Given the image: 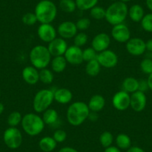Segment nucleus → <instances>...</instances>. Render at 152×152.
<instances>
[{"label":"nucleus","mask_w":152,"mask_h":152,"mask_svg":"<svg viewBox=\"0 0 152 152\" xmlns=\"http://www.w3.org/2000/svg\"><path fill=\"white\" fill-rule=\"evenodd\" d=\"M90 24H91L90 20L87 17H81V18L78 19V21L75 23L78 30L81 31H84L87 30L90 28Z\"/></svg>","instance_id":"4c0bfd02"},{"label":"nucleus","mask_w":152,"mask_h":152,"mask_svg":"<svg viewBox=\"0 0 152 152\" xmlns=\"http://www.w3.org/2000/svg\"><path fill=\"white\" fill-rule=\"evenodd\" d=\"M72 93L68 88L61 87L54 91V100L61 104H66L70 103L72 100Z\"/></svg>","instance_id":"6ab92c4d"},{"label":"nucleus","mask_w":152,"mask_h":152,"mask_svg":"<svg viewBox=\"0 0 152 152\" xmlns=\"http://www.w3.org/2000/svg\"><path fill=\"white\" fill-rule=\"evenodd\" d=\"M88 41V36L84 31H81L77 33V34L73 37V43L74 45L78 47H82L85 46Z\"/></svg>","instance_id":"473e14b6"},{"label":"nucleus","mask_w":152,"mask_h":152,"mask_svg":"<svg viewBox=\"0 0 152 152\" xmlns=\"http://www.w3.org/2000/svg\"><path fill=\"white\" fill-rule=\"evenodd\" d=\"M90 113L88 105L85 102L81 101L73 102L67 108V122L72 126H80L88 119Z\"/></svg>","instance_id":"f257e3e1"},{"label":"nucleus","mask_w":152,"mask_h":152,"mask_svg":"<svg viewBox=\"0 0 152 152\" xmlns=\"http://www.w3.org/2000/svg\"><path fill=\"white\" fill-rule=\"evenodd\" d=\"M37 21L41 23H52L58 14L56 5L51 0H41L37 4L34 12Z\"/></svg>","instance_id":"7ed1b4c3"},{"label":"nucleus","mask_w":152,"mask_h":152,"mask_svg":"<svg viewBox=\"0 0 152 152\" xmlns=\"http://www.w3.org/2000/svg\"><path fill=\"white\" fill-rule=\"evenodd\" d=\"M22 21H23V24L26 26H31L36 24L37 23V18L36 15L34 13L28 12L25 14L22 17Z\"/></svg>","instance_id":"c9c22d12"},{"label":"nucleus","mask_w":152,"mask_h":152,"mask_svg":"<svg viewBox=\"0 0 152 152\" xmlns=\"http://www.w3.org/2000/svg\"><path fill=\"white\" fill-rule=\"evenodd\" d=\"M47 48L52 57L64 56L68 48V44L66 40L59 37L48 43Z\"/></svg>","instance_id":"dca6fc26"},{"label":"nucleus","mask_w":152,"mask_h":152,"mask_svg":"<svg viewBox=\"0 0 152 152\" xmlns=\"http://www.w3.org/2000/svg\"><path fill=\"white\" fill-rule=\"evenodd\" d=\"M98 53L92 47L86 48L83 50V59L84 61L89 62V61L96 60L97 58Z\"/></svg>","instance_id":"e433bc0d"},{"label":"nucleus","mask_w":152,"mask_h":152,"mask_svg":"<svg viewBox=\"0 0 152 152\" xmlns=\"http://www.w3.org/2000/svg\"><path fill=\"white\" fill-rule=\"evenodd\" d=\"M58 152H78V151L76 150V149H75L74 148L68 147V146H66V147H64L60 149Z\"/></svg>","instance_id":"c03bdc74"},{"label":"nucleus","mask_w":152,"mask_h":152,"mask_svg":"<svg viewBox=\"0 0 152 152\" xmlns=\"http://www.w3.org/2000/svg\"><path fill=\"white\" fill-rule=\"evenodd\" d=\"M101 65L97 60L89 61L85 66V72L90 77H96L101 72Z\"/></svg>","instance_id":"bb28decb"},{"label":"nucleus","mask_w":152,"mask_h":152,"mask_svg":"<svg viewBox=\"0 0 152 152\" xmlns=\"http://www.w3.org/2000/svg\"><path fill=\"white\" fill-rule=\"evenodd\" d=\"M119 1H121V2H130V1H131V0H119Z\"/></svg>","instance_id":"3c124183"},{"label":"nucleus","mask_w":152,"mask_h":152,"mask_svg":"<svg viewBox=\"0 0 152 152\" xmlns=\"http://www.w3.org/2000/svg\"><path fill=\"white\" fill-rule=\"evenodd\" d=\"M127 152H145V151L138 146H131L127 150Z\"/></svg>","instance_id":"79ce46f5"},{"label":"nucleus","mask_w":152,"mask_h":152,"mask_svg":"<svg viewBox=\"0 0 152 152\" xmlns=\"http://www.w3.org/2000/svg\"><path fill=\"white\" fill-rule=\"evenodd\" d=\"M78 31L75 23L72 21L62 22L57 28L58 34L64 40H69L74 37L78 33Z\"/></svg>","instance_id":"2eb2a0df"},{"label":"nucleus","mask_w":152,"mask_h":152,"mask_svg":"<svg viewBox=\"0 0 152 152\" xmlns=\"http://www.w3.org/2000/svg\"><path fill=\"white\" fill-rule=\"evenodd\" d=\"M53 137L54 140H55L57 142L61 143L66 140L67 134L65 131H64V130L62 129H60V128H58V129L55 131V132H54L53 134V137Z\"/></svg>","instance_id":"ea45409f"},{"label":"nucleus","mask_w":152,"mask_h":152,"mask_svg":"<svg viewBox=\"0 0 152 152\" xmlns=\"http://www.w3.org/2000/svg\"><path fill=\"white\" fill-rule=\"evenodd\" d=\"M21 126L26 134L30 137H36L43 132L46 125L39 114L28 113L23 116Z\"/></svg>","instance_id":"f03ea898"},{"label":"nucleus","mask_w":152,"mask_h":152,"mask_svg":"<svg viewBox=\"0 0 152 152\" xmlns=\"http://www.w3.org/2000/svg\"><path fill=\"white\" fill-rule=\"evenodd\" d=\"M37 34L41 41L43 43H49L57 37V29L52 25V23H41L38 26Z\"/></svg>","instance_id":"1a4fd4ad"},{"label":"nucleus","mask_w":152,"mask_h":152,"mask_svg":"<svg viewBox=\"0 0 152 152\" xmlns=\"http://www.w3.org/2000/svg\"><path fill=\"white\" fill-rule=\"evenodd\" d=\"M40 81L44 84H51L54 81V73L52 70L44 68L39 70Z\"/></svg>","instance_id":"cd10ccee"},{"label":"nucleus","mask_w":152,"mask_h":152,"mask_svg":"<svg viewBox=\"0 0 152 152\" xmlns=\"http://www.w3.org/2000/svg\"><path fill=\"white\" fill-rule=\"evenodd\" d=\"M145 47L146 50L152 52V39H150L147 42H145Z\"/></svg>","instance_id":"49530a36"},{"label":"nucleus","mask_w":152,"mask_h":152,"mask_svg":"<svg viewBox=\"0 0 152 152\" xmlns=\"http://www.w3.org/2000/svg\"><path fill=\"white\" fill-rule=\"evenodd\" d=\"M111 36L115 41L126 43L131 39V31L125 23L113 26L111 30Z\"/></svg>","instance_id":"9d476101"},{"label":"nucleus","mask_w":152,"mask_h":152,"mask_svg":"<svg viewBox=\"0 0 152 152\" xmlns=\"http://www.w3.org/2000/svg\"><path fill=\"white\" fill-rule=\"evenodd\" d=\"M52 58L47 46L43 45L34 46L29 52V60L31 66L38 70L46 68L50 64Z\"/></svg>","instance_id":"20e7f679"},{"label":"nucleus","mask_w":152,"mask_h":152,"mask_svg":"<svg viewBox=\"0 0 152 152\" xmlns=\"http://www.w3.org/2000/svg\"><path fill=\"white\" fill-rule=\"evenodd\" d=\"M113 140V136L110 131H104L99 137V142L104 148L112 145Z\"/></svg>","instance_id":"2f4dec72"},{"label":"nucleus","mask_w":152,"mask_h":152,"mask_svg":"<svg viewBox=\"0 0 152 152\" xmlns=\"http://www.w3.org/2000/svg\"><path fill=\"white\" fill-rule=\"evenodd\" d=\"M148 90V85L147 80H140L139 81V90L142 92H145Z\"/></svg>","instance_id":"a19ab883"},{"label":"nucleus","mask_w":152,"mask_h":152,"mask_svg":"<svg viewBox=\"0 0 152 152\" xmlns=\"http://www.w3.org/2000/svg\"><path fill=\"white\" fill-rule=\"evenodd\" d=\"M23 140L22 132L17 127H9L3 134L4 142L7 147L11 149L20 148L23 143Z\"/></svg>","instance_id":"0eeeda50"},{"label":"nucleus","mask_w":152,"mask_h":152,"mask_svg":"<svg viewBox=\"0 0 152 152\" xmlns=\"http://www.w3.org/2000/svg\"><path fill=\"white\" fill-rule=\"evenodd\" d=\"M57 142L52 137H44L39 141V148L43 152H52L56 148Z\"/></svg>","instance_id":"b1692460"},{"label":"nucleus","mask_w":152,"mask_h":152,"mask_svg":"<svg viewBox=\"0 0 152 152\" xmlns=\"http://www.w3.org/2000/svg\"><path fill=\"white\" fill-rule=\"evenodd\" d=\"M59 7L61 11L68 14L75 12L77 8L75 1L74 0H61Z\"/></svg>","instance_id":"7c9ffc66"},{"label":"nucleus","mask_w":152,"mask_h":152,"mask_svg":"<svg viewBox=\"0 0 152 152\" xmlns=\"http://www.w3.org/2000/svg\"><path fill=\"white\" fill-rule=\"evenodd\" d=\"M122 88L124 91L131 94L139 90V81L134 77H127L122 82Z\"/></svg>","instance_id":"393cba45"},{"label":"nucleus","mask_w":152,"mask_h":152,"mask_svg":"<svg viewBox=\"0 0 152 152\" xmlns=\"http://www.w3.org/2000/svg\"><path fill=\"white\" fill-rule=\"evenodd\" d=\"M64 56L67 63L72 66L81 65L84 62L82 49L75 45L68 46Z\"/></svg>","instance_id":"f8f14e48"},{"label":"nucleus","mask_w":152,"mask_h":152,"mask_svg":"<svg viewBox=\"0 0 152 152\" xmlns=\"http://www.w3.org/2000/svg\"><path fill=\"white\" fill-rule=\"evenodd\" d=\"M0 97H1V92H0Z\"/></svg>","instance_id":"603ef678"},{"label":"nucleus","mask_w":152,"mask_h":152,"mask_svg":"<svg viewBox=\"0 0 152 152\" xmlns=\"http://www.w3.org/2000/svg\"><path fill=\"white\" fill-rule=\"evenodd\" d=\"M146 6L152 12V0H146Z\"/></svg>","instance_id":"09e8293b"},{"label":"nucleus","mask_w":152,"mask_h":152,"mask_svg":"<svg viewBox=\"0 0 152 152\" xmlns=\"http://www.w3.org/2000/svg\"><path fill=\"white\" fill-rule=\"evenodd\" d=\"M98 113L96 112H90V115H89V117L88 119L90 120L93 121V122H95L98 119Z\"/></svg>","instance_id":"a18cd8bd"},{"label":"nucleus","mask_w":152,"mask_h":152,"mask_svg":"<svg viewBox=\"0 0 152 152\" xmlns=\"http://www.w3.org/2000/svg\"><path fill=\"white\" fill-rule=\"evenodd\" d=\"M126 50L133 56H140L146 51L145 42L140 37L131 38L126 43Z\"/></svg>","instance_id":"ddd939ff"},{"label":"nucleus","mask_w":152,"mask_h":152,"mask_svg":"<svg viewBox=\"0 0 152 152\" xmlns=\"http://www.w3.org/2000/svg\"><path fill=\"white\" fill-rule=\"evenodd\" d=\"M4 110H5V105L3 104V103L0 102V115L3 113Z\"/></svg>","instance_id":"8fccbe9b"},{"label":"nucleus","mask_w":152,"mask_h":152,"mask_svg":"<svg viewBox=\"0 0 152 152\" xmlns=\"http://www.w3.org/2000/svg\"><path fill=\"white\" fill-rule=\"evenodd\" d=\"M99 0H75L76 7L80 11H88L96 6Z\"/></svg>","instance_id":"c85d7f7f"},{"label":"nucleus","mask_w":152,"mask_h":152,"mask_svg":"<svg viewBox=\"0 0 152 152\" xmlns=\"http://www.w3.org/2000/svg\"><path fill=\"white\" fill-rule=\"evenodd\" d=\"M147 104V97L144 92L137 91L131 94V103L130 107L135 112H142L145 108Z\"/></svg>","instance_id":"f3484780"},{"label":"nucleus","mask_w":152,"mask_h":152,"mask_svg":"<svg viewBox=\"0 0 152 152\" xmlns=\"http://www.w3.org/2000/svg\"><path fill=\"white\" fill-rule=\"evenodd\" d=\"M23 116L19 111H13L8 115L7 122L9 127H17L21 124Z\"/></svg>","instance_id":"c756f323"},{"label":"nucleus","mask_w":152,"mask_h":152,"mask_svg":"<svg viewBox=\"0 0 152 152\" xmlns=\"http://www.w3.org/2000/svg\"><path fill=\"white\" fill-rule=\"evenodd\" d=\"M131 95L123 90L116 92L112 99V104L113 107L119 111L126 110L130 107Z\"/></svg>","instance_id":"9b49d317"},{"label":"nucleus","mask_w":152,"mask_h":152,"mask_svg":"<svg viewBox=\"0 0 152 152\" xmlns=\"http://www.w3.org/2000/svg\"><path fill=\"white\" fill-rule=\"evenodd\" d=\"M128 16H129L130 19L134 23H140L145 16L144 9L141 5L138 4L133 5L128 9Z\"/></svg>","instance_id":"5701e85b"},{"label":"nucleus","mask_w":152,"mask_h":152,"mask_svg":"<svg viewBox=\"0 0 152 152\" xmlns=\"http://www.w3.org/2000/svg\"><path fill=\"white\" fill-rule=\"evenodd\" d=\"M147 82H148V89L152 91V73L149 75L148 77Z\"/></svg>","instance_id":"de8ad7c7"},{"label":"nucleus","mask_w":152,"mask_h":152,"mask_svg":"<svg viewBox=\"0 0 152 152\" xmlns=\"http://www.w3.org/2000/svg\"><path fill=\"white\" fill-rule=\"evenodd\" d=\"M43 120L45 125L49 126H55L58 122H59V114L58 111L53 108H49L43 113Z\"/></svg>","instance_id":"412c9836"},{"label":"nucleus","mask_w":152,"mask_h":152,"mask_svg":"<svg viewBox=\"0 0 152 152\" xmlns=\"http://www.w3.org/2000/svg\"><path fill=\"white\" fill-rule=\"evenodd\" d=\"M104 152H122L121 151L120 149L118 147H116V146H110V147L108 148H106L104 149Z\"/></svg>","instance_id":"37998d69"},{"label":"nucleus","mask_w":152,"mask_h":152,"mask_svg":"<svg viewBox=\"0 0 152 152\" xmlns=\"http://www.w3.org/2000/svg\"><path fill=\"white\" fill-rule=\"evenodd\" d=\"M140 69L145 74L150 75L152 73V60L150 58H145L140 63Z\"/></svg>","instance_id":"58836bf2"},{"label":"nucleus","mask_w":152,"mask_h":152,"mask_svg":"<svg viewBox=\"0 0 152 152\" xmlns=\"http://www.w3.org/2000/svg\"><path fill=\"white\" fill-rule=\"evenodd\" d=\"M141 26L144 31L152 33V13L145 14L141 20Z\"/></svg>","instance_id":"f704fd0d"},{"label":"nucleus","mask_w":152,"mask_h":152,"mask_svg":"<svg viewBox=\"0 0 152 152\" xmlns=\"http://www.w3.org/2000/svg\"><path fill=\"white\" fill-rule=\"evenodd\" d=\"M116 147L120 150H128L131 146V139L126 134H119L115 139Z\"/></svg>","instance_id":"a878e982"},{"label":"nucleus","mask_w":152,"mask_h":152,"mask_svg":"<svg viewBox=\"0 0 152 152\" xmlns=\"http://www.w3.org/2000/svg\"><path fill=\"white\" fill-rule=\"evenodd\" d=\"M96 60L101 66L107 69H111L116 66L119 62V58L115 52L110 49H107L97 55Z\"/></svg>","instance_id":"6e6552de"},{"label":"nucleus","mask_w":152,"mask_h":152,"mask_svg":"<svg viewBox=\"0 0 152 152\" xmlns=\"http://www.w3.org/2000/svg\"><path fill=\"white\" fill-rule=\"evenodd\" d=\"M22 77L26 84L34 85L40 81L39 70L33 66H27L22 71Z\"/></svg>","instance_id":"a211bd4d"},{"label":"nucleus","mask_w":152,"mask_h":152,"mask_svg":"<svg viewBox=\"0 0 152 152\" xmlns=\"http://www.w3.org/2000/svg\"><path fill=\"white\" fill-rule=\"evenodd\" d=\"M111 39L109 34L104 32L97 34L91 41V47L97 53L107 50L110 45Z\"/></svg>","instance_id":"4468645a"},{"label":"nucleus","mask_w":152,"mask_h":152,"mask_svg":"<svg viewBox=\"0 0 152 152\" xmlns=\"http://www.w3.org/2000/svg\"><path fill=\"white\" fill-rule=\"evenodd\" d=\"M128 14V8L125 2L121 1L111 4L106 9L105 20L113 26L123 23Z\"/></svg>","instance_id":"39448f33"},{"label":"nucleus","mask_w":152,"mask_h":152,"mask_svg":"<svg viewBox=\"0 0 152 152\" xmlns=\"http://www.w3.org/2000/svg\"><path fill=\"white\" fill-rule=\"evenodd\" d=\"M54 101V91L49 89H43L35 94L32 107L35 113H43L45 110L50 108Z\"/></svg>","instance_id":"423d86ee"},{"label":"nucleus","mask_w":152,"mask_h":152,"mask_svg":"<svg viewBox=\"0 0 152 152\" xmlns=\"http://www.w3.org/2000/svg\"><path fill=\"white\" fill-rule=\"evenodd\" d=\"M67 61L64 56L52 57L51 61V68L53 72L61 73L66 69L67 66Z\"/></svg>","instance_id":"4be33fe9"},{"label":"nucleus","mask_w":152,"mask_h":152,"mask_svg":"<svg viewBox=\"0 0 152 152\" xmlns=\"http://www.w3.org/2000/svg\"><path fill=\"white\" fill-rule=\"evenodd\" d=\"M106 10L100 6H95L94 8L90 10V16L92 18L96 20H103L105 18Z\"/></svg>","instance_id":"72a5a7b5"},{"label":"nucleus","mask_w":152,"mask_h":152,"mask_svg":"<svg viewBox=\"0 0 152 152\" xmlns=\"http://www.w3.org/2000/svg\"><path fill=\"white\" fill-rule=\"evenodd\" d=\"M105 104H106L105 99L104 98V96H102L100 94L93 95L90 98V101L87 104L90 112L96 113H99L102 111L104 108Z\"/></svg>","instance_id":"aec40b11"}]
</instances>
